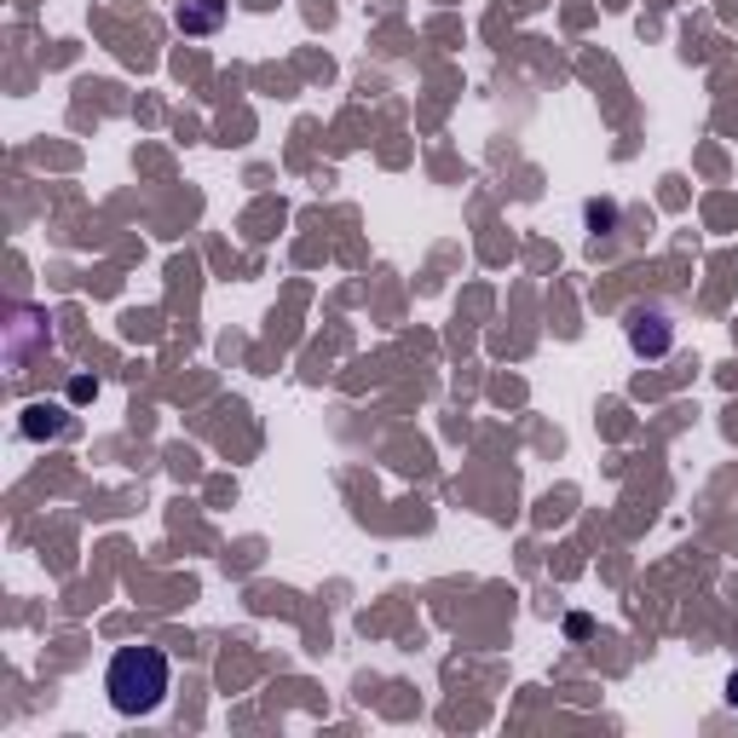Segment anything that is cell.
Segmentation results:
<instances>
[{
  "instance_id": "obj_1",
  "label": "cell",
  "mask_w": 738,
  "mask_h": 738,
  "mask_svg": "<svg viewBox=\"0 0 738 738\" xmlns=\"http://www.w3.org/2000/svg\"><path fill=\"white\" fill-rule=\"evenodd\" d=\"M168 687H174V670L156 646H122L104 670V692L116 715H156L168 704Z\"/></svg>"
},
{
  "instance_id": "obj_2",
  "label": "cell",
  "mask_w": 738,
  "mask_h": 738,
  "mask_svg": "<svg viewBox=\"0 0 738 738\" xmlns=\"http://www.w3.org/2000/svg\"><path fill=\"white\" fill-rule=\"evenodd\" d=\"M623 335H629V353L635 358H670L675 346V323L663 306H635L629 323H623Z\"/></svg>"
},
{
  "instance_id": "obj_3",
  "label": "cell",
  "mask_w": 738,
  "mask_h": 738,
  "mask_svg": "<svg viewBox=\"0 0 738 738\" xmlns=\"http://www.w3.org/2000/svg\"><path fill=\"white\" fill-rule=\"evenodd\" d=\"M226 24V0H179L174 7V29L179 35H214Z\"/></svg>"
},
{
  "instance_id": "obj_4",
  "label": "cell",
  "mask_w": 738,
  "mask_h": 738,
  "mask_svg": "<svg viewBox=\"0 0 738 738\" xmlns=\"http://www.w3.org/2000/svg\"><path fill=\"white\" fill-rule=\"evenodd\" d=\"M69 428V416H64V404H29L24 421H17V433L29 438V445H41V438H59Z\"/></svg>"
},
{
  "instance_id": "obj_5",
  "label": "cell",
  "mask_w": 738,
  "mask_h": 738,
  "mask_svg": "<svg viewBox=\"0 0 738 738\" xmlns=\"http://www.w3.org/2000/svg\"><path fill=\"white\" fill-rule=\"evenodd\" d=\"M92 393H99V381H92V376H76V386H69V398L81 404V398H92Z\"/></svg>"
},
{
  "instance_id": "obj_6",
  "label": "cell",
  "mask_w": 738,
  "mask_h": 738,
  "mask_svg": "<svg viewBox=\"0 0 738 738\" xmlns=\"http://www.w3.org/2000/svg\"><path fill=\"white\" fill-rule=\"evenodd\" d=\"M727 704H738V670L727 675Z\"/></svg>"
}]
</instances>
